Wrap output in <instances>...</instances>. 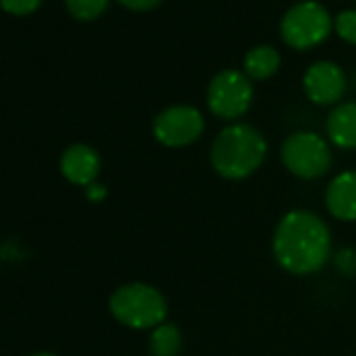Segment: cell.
Segmentation results:
<instances>
[{
    "mask_svg": "<svg viewBox=\"0 0 356 356\" xmlns=\"http://www.w3.org/2000/svg\"><path fill=\"white\" fill-rule=\"evenodd\" d=\"M113 318L130 329H155L165 323L168 302L165 296L147 283H126L109 298Z\"/></svg>",
    "mask_w": 356,
    "mask_h": 356,
    "instance_id": "cell-3",
    "label": "cell"
},
{
    "mask_svg": "<svg viewBox=\"0 0 356 356\" xmlns=\"http://www.w3.org/2000/svg\"><path fill=\"white\" fill-rule=\"evenodd\" d=\"M327 134L339 149H356V103H341L331 109Z\"/></svg>",
    "mask_w": 356,
    "mask_h": 356,
    "instance_id": "cell-11",
    "label": "cell"
},
{
    "mask_svg": "<svg viewBox=\"0 0 356 356\" xmlns=\"http://www.w3.org/2000/svg\"><path fill=\"white\" fill-rule=\"evenodd\" d=\"M101 170V157L99 153L88 145H72L61 155V174L67 178L72 185L88 187L97 181Z\"/></svg>",
    "mask_w": 356,
    "mask_h": 356,
    "instance_id": "cell-9",
    "label": "cell"
},
{
    "mask_svg": "<svg viewBox=\"0 0 356 356\" xmlns=\"http://www.w3.org/2000/svg\"><path fill=\"white\" fill-rule=\"evenodd\" d=\"M304 90L316 105H333L346 92V74L331 61H316L304 74Z\"/></svg>",
    "mask_w": 356,
    "mask_h": 356,
    "instance_id": "cell-8",
    "label": "cell"
},
{
    "mask_svg": "<svg viewBox=\"0 0 356 356\" xmlns=\"http://www.w3.org/2000/svg\"><path fill=\"white\" fill-rule=\"evenodd\" d=\"M335 266L343 275H354L356 273V256H354V252L348 250V248L339 250L337 256H335Z\"/></svg>",
    "mask_w": 356,
    "mask_h": 356,
    "instance_id": "cell-17",
    "label": "cell"
},
{
    "mask_svg": "<svg viewBox=\"0 0 356 356\" xmlns=\"http://www.w3.org/2000/svg\"><path fill=\"white\" fill-rule=\"evenodd\" d=\"M266 140L250 124H231L212 143L210 159L214 170L229 181H241L254 174L266 159Z\"/></svg>",
    "mask_w": 356,
    "mask_h": 356,
    "instance_id": "cell-2",
    "label": "cell"
},
{
    "mask_svg": "<svg viewBox=\"0 0 356 356\" xmlns=\"http://www.w3.org/2000/svg\"><path fill=\"white\" fill-rule=\"evenodd\" d=\"M331 32L329 11L316 0L293 5L281 22V36L293 49H310L323 42Z\"/></svg>",
    "mask_w": 356,
    "mask_h": 356,
    "instance_id": "cell-5",
    "label": "cell"
},
{
    "mask_svg": "<svg viewBox=\"0 0 356 356\" xmlns=\"http://www.w3.org/2000/svg\"><path fill=\"white\" fill-rule=\"evenodd\" d=\"M273 254L283 270L300 277L312 275L331 258V231L314 212H287L275 229Z\"/></svg>",
    "mask_w": 356,
    "mask_h": 356,
    "instance_id": "cell-1",
    "label": "cell"
},
{
    "mask_svg": "<svg viewBox=\"0 0 356 356\" xmlns=\"http://www.w3.org/2000/svg\"><path fill=\"white\" fill-rule=\"evenodd\" d=\"M42 0H0V7L11 15H30L38 11Z\"/></svg>",
    "mask_w": 356,
    "mask_h": 356,
    "instance_id": "cell-16",
    "label": "cell"
},
{
    "mask_svg": "<svg viewBox=\"0 0 356 356\" xmlns=\"http://www.w3.org/2000/svg\"><path fill=\"white\" fill-rule=\"evenodd\" d=\"M254 99L252 80L237 70L218 72L208 86V107L222 120L241 118Z\"/></svg>",
    "mask_w": 356,
    "mask_h": 356,
    "instance_id": "cell-6",
    "label": "cell"
},
{
    "mask_svg": "<svg viewBox=\"0 0 356 356\" xmlns=\"http://www.w3.org/2000/svg\"><path fill=\"white\" fill-rule=\"evenodd\" d=\"M120 3L126 9H132V11H149V9L157 7L161 0H120Z\"/></svg>",
    "mask_w": 356,
    "mask_h": 356,
    "instance_id": "cell-18",
    "label": "cell"
},
{
    "mask_svg": "<svg viewBox=\"0 0 356 356\" xmlns=\"http://www.w3.org/2000/svg\"><path fill=\"white\" fill-rule=\"evenodd\" d=\"M331 149L327 140L308 130L289 134L281 145L283 165L302 181H314L329 172L331 168Z\"/></svg>",
    "mask_w": 356,
    "mask_h": 356,
    "instance_id": "cell-4",
    "label": "cell"
},
{
    "mask_svg": "<svg viewBox=\"0 0 356 356\" xmlns=\"http://www.w3.org/2000/svg\"><path fill=\"white\" fill-rule=\"evenodd\" d=\"M279 63H281V57L277 53V49L268 47V44H262V47H254L248 51L245 55V76L252 80H266L270 78L277 70H279Z\"/></svg>",
    "mask_w": 356,
    "mask_h": 356,
    "instance_id": "cell-12",
    "label": "cell"
},
{
    "mask_svg": "<svg viewBox=\"0 0 356 356\" xmlns=\"http://www.w3.org/2000/svg\"><path fill=\"white\" fill-rule=\"evenodd\" d=\"M335 30L346 42L356 44V9L341 11L335 19Z\"/></svg>",
    "mask_w": 356,
    "mask_h": 356,
    "instance_id": "cell-15",
    "label": "cell"
},
{
    "mask_svg": "<svg viewBox=\"0 0 356 356\" xmlns=\"http://www.w3.org/2000/svg\"><path fill=\"white\" fill-rule=\"evenodd\" d=\"M206 122L197 107L193 105H172L157 113L153 120L155 138L170 149L187 147L204 134Z\"/></svg>",
    "mask_w": 356,
    "mask_h": 356,
    "instance_id": "cell-7",
    "label": "cell"
},
{
    "mask_svg": "<svg viewBox=\"0 0 356 356\" xmlns=\"http://www.w3.org/2000/svg\"><path fill=\"white\" fill-rule=\"evenodd\" d=\"M32 356H57V354H51V352H38V354H32Z\"/></svg>",
    "mask_w": 356,
    "mask_h": 356,
    "instance_id": "cell-20",
    "label": "cell"
},
{
    "mask_svg": "<svg viewBox=\"0 0 356 356\" xmlns=\"http://www.w3.org/2000/svg\"><path fill=\"white\" fill-rule=\"evenodd\" d=\"M105 195H107V191H105V187H103V185H99V183H92V185H88V187H86V197H88L92 204L103 202V200H105Z\"/></svg>",
    "mask_w": 356,
    "mask_h": 356,
    "instance_id": "cell-19",
    "label": "cell"
},
{
    "mask_svg": "<svg viewBox=\"0 0 356 356\" xmlns=\"http://www.w3.org/2000/svg\"><path fill=\"white\" fill-rule=\"evenodd\" d=\"M183 350V333L172 323H161L151 329L149 352L151 356H178Z\"/></svg>",
    "mask_w": 356,
    "mask_h": 356,
    "instance_id": "cell-13",
    "label": "cell"
},
{
    "mask_svg": "<svg viewBox=\"0 0 356 356\" xmlns=\"http://www.w3.org/2000/svg\"><path fill=\"white\" fill-rule=\"evenodd\" d=\"M67 11L82 22L97 19L109 5V0H65Z\"/></svg>",
    "mask_w": 356,
    "mask_h": 356,
    "instance_id": "cell-14",
    "label": "cell"
},
{
    "mask_svg": "<svg viewBox=\"0 0 356 356\" xmlns=\"http://www.w3.org/2000/svg\"><path fill=\"white\" fill-rule=\"evenodd\" d=\"M325 206L337 220H356V170L337 174L325 191Z\"/></svg>",
    "mask_w": 356,
    "mask_h": 356,
    "instance_id": "cell-10",
    "label": "cell"
}]
</instances>
